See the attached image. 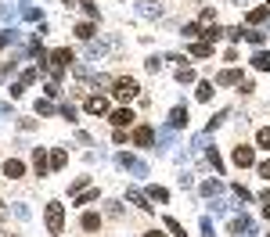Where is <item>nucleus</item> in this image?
Masks as SVG:
<instances>
[{
  "label": "nucleus",
  "mask_w": 270,
  "mask_h": 237,
  "mask_svg": "<svg viewBox=\"0 0 270 237\" xmlns=\"http://www.w3.org/2000/svg\"><path fill=\"white\" fill-rule=\"evenodd\" d=\"M47 230H51V234H61V230H65V212H61V205H47Z\"/></svg>",
  "instance_id": "f257e3e1"
},
{
  "label": "nucleus",
  "mask_w": 270,
  "mask_h": 237,
  "mask_svg": "<svg viewBox=\"0 0 270 237\" xmlns=\"http://www.w3.org/2000/svg\"><path fill=\"white\" fill-rule=\"evenodd\" d=\"M116 97H123V101H130V97H137V83H134L130 76L116 79Z\"/></svg>",
  "instance_id": "f03ea898"
},
{
  "label": "nucleus",
  "mask_w": 270,
  "mask_h": 237,
  "mask_svg": "<svg viewBox=\"0 0 270 237\" xmlns=\"http://www.w3.org/2000/svg\"><path fill=\"white\" fill-rule=\"evenodd\" d=\"M252 162H256L252 148H245V144H238V148H234V166H241V169H245V166H252Z\"/></svg>",
  "instance_id": "7ed1b4c3"
},
{
  "label": "nucleus",
  "mask_w": 270,
  "mask_h": 237,
  "mask_svg": "<svg viewBox=\"0 0 270 237\" xmlns=\"http://www.w3.org/2000/svg\"><path fill=\"white\" fill-rule=\"evenodd\" d=\"M87 112L90 115H105L108 112V101H105V97H87Z\"/></svg>",
  "instance_id": "20e7f679"
},
{
  "label": "nucleus",
  "mask_w": 270,
  "mask_h": 237,
  "mask_svg": "<svg viewBox=\"0 0 270 237\" xmlns=\"http://www.w3.org/2000/svg\"><path fill=\"white\" fill-rule=\"evenodd\" d=\"M152 140H155V130H148V126H141V130L134 133V144H137V148H148Z\"/></svg>",
  "instance_id": "39448f33"
},
{
  "label": "nucleus",
  "mask_w": 270,
  "mask_h": 237,
  "mask_svg": "<svg viewBox=\"0 0 270 237\" xmlns=\"http://www.w3.org/2000/svg\"><path fill=\"white\" fill-rule=\"evenodd\" d=\"M134 112H130V108H119V112H112V122H116V126H130V122H134Z\"/></svg>",
  "instance_id": "423d86ee"
},
{
  "label": "nucleus",
  "mask_w": 270,
  "mask_h": 237,
  "mask_svg": "<svg viewBox=\"0 0 270 237\" xmlns=\"http://www.w3.org/2000/svg\"><path fill=\"white\" fill-rule=\"evenodd\" d=\"M33 166H36V176H43V172H47V158H43V148H36V151H33Z\"/></svg>",
  "instance_id": "0eeeda50"
},
{
  "label": "nucleus",
  "mask_w": 270,
  "mask_h": 237,
  "mask_svg": "<svg viewBox=\"0 0 270 237\" xmlns=\"http://www.w3.org/2000/svg\"><path fill=\"white\" fill-rule=\"evenodd\" d=\"M51 58H54V65H58V68H65V65H72V51H65V47H61V51H54Z\"/></svg>",
  "instance_id": "6e6552de"
},
{
  "label": "nucleus",
  "mask_w": 270,
  "mask_h": 237,
  "mask_svg": "<svg viewBox=\"0 0 270 237\" xmlns=\"http://www.w3.org/2000/svg\"><path fill=\"white\" fill-rule=\"evenodd\" d=\"M4 172H7V176H11V180H15V176H22V162L7 158V162H4Z\"/></svg>",
  "instance_id": "1a4fd4ad"
},
{
  "label": "nucleus",
  "mask_w": 270,
  "mask_h": 237,
  "mask_svg": "<svg viewBox=\"0 0 270 237\" xmlns=\"http://www.w3.org/2000/svg\"><path fill=\"white\" fill-rule=\"evenodd\" d=\"M97 226H101V216H94V212L83 216V230H97Z\"/></svg>",
  "instance_id": "9d476101"
},
{
  "label": "nucleus",
  "mask_w": 270,
  "mask_h": 237,
  "mask_svg": "<svg viewBox=\"0 0 270 237\" xmlns=\"http://www.w3.org/2000/svg\"><path fill=\"white\" fill-rule=\"evenodd\" d=\"M191 54H194V58H209V54H212V43H194Z\"/></svg>",
  "instance_id": "9b49d317"
},
{
  "label": "nucleus",
  "mask_w": 270,
  "mask_h": 237,
  "mask_svg": "<svg viewBox=\"0 0 270 237\" xmlns=\"http://www.w3.org/2000/svg\"><path fill=\"white\" fill-rule=\"evenodd\" d=\"M267 15H270V7H252V11H249V22L256 25V22H263Z\"/></svg>",
  "instance_id": "f8f14e48"
},
{
  "label": "nucleus",
  "mask_w": 270,
  "mask_h": 237,
  "mask_svg": "<svg viewBox=\"0 0 270 237\" xmlns=\"http://www.w3.org/2000/svg\"><path fill=\"white\" fill-rule=\"evenodd\" d=\"M238 79H241L238 72H234V68H227V72H220V76H216V83H238Z\"/></svg>",
  "instance_id": "ddd939ff"
},
{
  "label": "nucleus",
  "mask_w": 270,
  "mask_h": 237,
  "mask_svg": "<svg viewBox=\"0 0 270 237\" xmlns=\"http://www.w3.org/2000/svg\"><path fill=\"white\" fill-rule=\"evenodd\" d=\"M252 65L267 72V68H270V54H263V51H259V54H256V58H252Z\"/></svg>",
  "instance_id": "4468645a"
},
{
  "label": "nucleus",
  "mask_w": 270,
  "mask_h": 237,
  "mask_svg": "<svg viewBox=\"0 0 270 237\" xmlns=\"http://www.w3.org/2000/svg\"><path fill=\"white\" fill-rule=\"evenodd\" d=\"M76 36H79V40H90V36H94V25H87V22L76 25Z\"/></svg>",
  "instance_id": "2eb2a0df"
},
{
  "label": "nucleus",
  "mask_w": 270,
  "mask_h": 237,
  "mask_svg": "<svg viewBox=\"0 0 270 237\" xmlns=\"http://www.w3.org/2000/svg\"><path fill=\"white\" fill-rule=\"evenodd\" d=\"M256 144H259V148H267V151H270V130H259V133H256Z\"/></svg>",
  "instance_id": "dca6fc26"
},
{
  "label": "nucleus",
  "mask_w": 270,
  "mask_h": 237,
  "mask_svg": "<svg viewBox=\"0 0 270 237\" xmlns=\"http://www.w3.org/2000/svg\"><path fill=\"white\" fill-rule=\"evenodd\" d=\"M184 122H188V108H176L173 112V126H184Z\"/></svg>",
  "instance_id": "f3484780"
},
{
  "label": "nucleus",
  "mask_w": 270,
  "mask_h": 237,
  "mask_svg": "<svg viewBox=\"0 0 270 237\" xmlns=\"http://www.w3.org/2000/svg\"><path fill=\"white\" fill-rule=\"evenodd\" d=\"M209 97H212V83H202L198 86V101H209Z\"/></svg>",
  "instance_id": "a211bd4d"
},
{
  "label": "nucleus",
  "mask_w": 270,
  "mask_h": 237,
  "mask_svg": "<svg viewBox=\"0 0 270 237\" xmlns=\"http://www.w3.org/2000/svg\"><path fill=\"white\" fill-rule=\"evenodd\" d=\"M176 79H180V83H191L194 72H191V68H180V72H176Z\"/></svg>",
  "instance_id": "6ab92c4d"
},
{
  "label": "nucleus",
  "mask_w": 270,
  "mask_h": 237,
  "mask_svg": "<svg viewBox=\"0 0 270 237\" xmlns=\"http://www.w3.org/2000/svg\"><path fill=\"white\" fill-rule=\"evenodd\" d=\"M94 198H97V190H87V194H79V202H76V205H90Z\"/></svg>",
  "instance_id": "aec40b11"
},
{
  "label": "nucleus",
  "mask_w": 270,
  "mask_h": 237,
  "mask_svg": "<svg viewBox=\"0 0 270 237\" xmlns=\"http://www.w3.org/2000/svg\"><path fill=\"white\" fill-rule=\"evenodd\" d=\"M51 166H54V169H61V166H65V151H54V158H51Z\"/></svg>",
  "instance_id": "412c9836"
},
{
  "label": "nucleus",
  "mask_w": 270,
  "mask_h": 237,
  "mask_svg": "<svg viewBox=\"0 0 270 237\" xmlns=\"http://www.w3.org/2000/svg\"><path fill=\"white\" fill-rule=\"evenodd\" d=\"M184 36H202V29H198V25L191 22V25H184Z\"/></svg>",
  "instance_id": "4be33fe9"
},
{
  "label": "nucleus",
  "mask_w": 270,
  "mask_h": 237,
  "mask_svg": "<svg viewBox=\"0 0 270 237\" xmlns=\"http://www.w3.org/2000/svg\"><path fill=\"white\" fill-rule=\"evenodd\" d=\"M259 176H263V180H270V162H263V166H259Z\"/></svg>",
  "instance_id": "5701e85b"
},
{
  "label": "nucleus",
  "mask_w": 270,
  "mask_h": 237,
  "mask_svg": "<svg viewBox=\"0 0 270 237\" xmlns=\"http://www.w3.org/2000/svg\"><path fill=\"white\" fill-rule=\"evenodd\" d=\"M144 237H166V234H159V230H148Z\"/></svg>",
  "instance_id": "b1692460"
},
{
  "label": "nucleus",
  "mask_w": 270,
  "mask_h": 237,
  "mask_svg": "<svg viewBox=\"0 0 270 237\" xmlns=\"http://www.w3.org/2000/svg\"><path fill=\"white\" fill-rule=\"evenodd\" d=\"M7 40H11V36H7V33H4V36H0V47H4V43H7Z\"/></svg>",
  "instance_id": "393cba45"
},
{
  "label": "nucleus",
  "mask_w": 270,
  "mask_h": 237,
  "mask_svg": "<svg viewBox=\"0 0 270 237\" xmlns=\"http://www.w3.org/2000/svg\"><path fill=\"white\" fill-rule=\"evenodd\" d=\"M267 4H270V0H267Z\"/></svg>",
  "instance_id": "a878e982"
},
{
  "label": "nucleus",
  "mask_w": 270,
  "mask_h": 237,
  "mask_svg": "<svg viewBox=\"0 0 270 237\" xmlns=\"http://www.w3.org/2000/svg\"><path fill=\"white\" fill-rule=\"evenodd\" d=\"M267 237H270V234H267Z\"/></svg>",
  "instance_id": "bb28decb"
}]
</instances>
